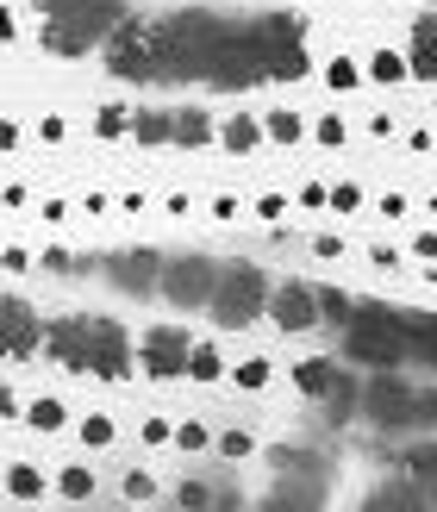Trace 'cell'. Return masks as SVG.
I'll list each match as a JSON object with an SVG mask.
<instances>
[{
	"instance_id": "49",
	"label": "cell",
	"mask_w": 437,
	"mask_h": 512,
	"mask_svg": "<svg viewBox=\"0 0 437 512\" xmlns=\"http://www.w3.org/2000/svg\"><path fill=\"white\" fill-rule=\"evenodd\" d=\"M413 256H425V263H437V232H419V238H413Z\"/></svg>"
},
{
	"instance_id": "23",
	"label": "cell",
	"mask_w": 437,
	"mask_h": 512,
	"mask_svg": "<svg viewBox=\"0 0 437 512\" xmlns=\"http://www.w3.org/2000/svg\"><path fill=\"white\" fill-rule=\"evenodd\" d=\"M400 338H406V350H419L437 363V319H400Z\"/></svg>"
},
{
	"instance_id": "36",
	"label": "cell",
	"mask_w": 437,
	"mask_h": 512,
	"mask_svg": "<svg viewBox=\"0 0 437 512\" xmlns=\"http://www.w3.org/2000/svg\"><path fill=\"white\" fill-rule=\"evenodd\" d=\"M57 488H63L69 500H88V494H94V475H88V469H63V481H57Z\"/></svg>"
},
{
	"instance_id": "25",
	"label": "cell",
	"mask_w": 437,
	"mask_h": 512,
	"mask_svg": "<svg viewBox=\"0 0 437 512\" xmlns=\"http://www.w3.org/2000/svg\"><path fill=\"white\" fill-rule=\"evenodd\" d=\"M306 69H313V63H306V50H300V44H288V50H281V57L269 63V82H300Z\"/></svg>"
},
{
	"instance_id": "28",
	"label": "cell",
	"mask_w": 437,
	"mask_h": 512,
	"mask_svg": "<svg viewBox=\"0 0 437 512\" xmlns=\"http://www.w3.org/2000/svg\"><path fill=\"white\" fill-rule=\"evenodd\" d=\"M431 500V488H375L369 494V506H425Z\"/></svg>"
},
{
	"instance_id": "30",
	"label": "cell",
	"mask_w": 437,
	"mask_h": 512,
	"mask_svg": "<svg viewBox=\"0 0 437 512\" xmlns=\"http://www.w3.org/2000/svg\"><path fill=\"white\" fill-rule=\"evenodd\" d=\"M325 82H331V88H338V94H350L356 82H363V69H356L350 57H331V63H325Z\"/></svg>"
},
{
	"instance_id": "38",
	"label": "cell",
	"mask_w": 437,
	"mask_h": 512,
	"mask_svg": "<svg viewBox=\"0 0 437 512\" xmlns=\"http://www.w3.org/2000/svg\"><path fill=\"white\" fill-rule=\"evenodd\" d=\"M281 213H288V194H263V200H256V219L281 225Z\"/></svg>"
},
{
	"instance_id": "9",
	"label": "cell",
	"mask_w": 437,
	"mask_h": 512,
	"mask_svg": "<svg viewBox=\"0 0 437 512\" xmlns=\"http://www.w3.org/2000/svg\"><path fill=\"white\" fill-rule=\"evenodd\" d=\"M82 375H100V381L132 375V338H125L113 319H88V363H82Z\"/></svg>"
},
{
	"instance_id": "50",
	"label": "cell",
	"mask_w": 437,
	"mask_h": 512,
	"mask_svg": "<svg viewBox=\"0 0 437 512\" xmlns=\"http://www.w3.org/2000/svg\"><path fill=\"white\" fill-rule=\"evenodd\" d=\"M63 132H69V125H63V119H57V113H50V119H38V138H50V144H57V138H63Z\"/></svg>"
},
{
	"instance_id": "3",
	"label": "cell",
	"mask_w": 437,
	"mask_h": 512,
	"mask_svg": "<svg viewBox=\"0 0 437 512\" xmlns=\"http://www.w3.org/2000/svg\"><path fill=\"white\" fill-rule=\"evenodd\" d=\"M44 7V44L50 50H94L113 38V25L125 19L119 0H38Z\"/></svg>"
},
{
	"instance_id": "18",
	"label": "cell",
	"mask_w": 437,
	"mask_h": 512,
	"mask_svg": "<svg viewBox=\"0 0 437 512\" xmlns=\"http://www.w3.org/2000/svg\"><path fill=\"white\" fill-rule=\"evenodd\" d=\"M182 375H188V381H200V388H213V381L225 375V356H219L213 344H194V350H188V369H182Z\"/></svg>"
},
{
	"instance_id": "42",
	"label": "cell",
	"mask_w": 437,
	"mask_h": 512,
	"mask_svg": "<svg viewBox=\"0 0 437 512\" xmlns=\"http://www.w3.org/2000/svg\"><path fill=\"white\" fill-rule=\"evenodd\" d=\"M150 494H157V481H150V475H125V500H150Z\"/></svg>"
},
{
	"instance_id": "32",
	"label": "cell",
	"mask_w": 437,
	"mask_h": 512,
	"mask_svg": "<svg viewBox=\"0 0 437 512\" xmlns=\"http://www.w3.org/2000/svg\"><path fill=\"white\" fill-rule=\"evenodd\" d=\"M94 132H100V138H125V132H132V119H125V107H100Z\"/></svg>"
},
{
	"instance_id": "21",
	"label": "cell",
	"mask_w": 437,
	"mask_h": 512,
	"mask_svg": "<svg viewBox=\"0 0 437 512\" xmlns=\"http://www.w3.org/2000/svg\"><path fill=\"white\" fill-rule=\"evenodd\" d=\"M363 75L381 82V88H394V82H406V57H400V50H375V57L363 63Z\"/></svg>"
},
{
	"instance_id": "43",
	"label": "cell",
	"mask_w": 437,
	"mask_h": 512,
	"mask_svg": "<svg viewBox=\"0 0 437 512\" xmlns=\"http://www.w3.org/2000/svg\"><path fill=\"white\" fill-rule=\"evenodd\" d=\"M238 213H244V200H238V194H219V200H213V219H225V225H231Z\"/></svg>"
},
{
	"instance_id": "22",
	"label": "cell",
	"mask_w": 437,
	"mask_h": 512,
	"mask_svg": "<svg viewBox=\"0 0 437 512\" xmlns=\"http://www.w3.org/2000/svg\"><path fill=\"white\" fill-rule=\"evenodd\" d=\"M269 375H275V369H269V356H244V363L231 369V388H244V394H263V388H269Z\"/></svg>"
},
{
	"instance_id": "37",
	"label": "cell",
	"mask_w": 437,
	"mask_h": 512,
	"mask_svg": "<svg viewBox=\"0 0 437 512\" xmlns=\"http://www.w3.org/2000/svg\"><path fill=\"white\" fill-rule=\"evenodd\" d=\"M369 263H375L381 275H394V269L406 263V250H394V244H369Z\"/></svg>"
},
{
	"instance_id": "48",
	"label": "cell",
	"mask_w": 437,
	"mask_h": 512,
	"mask_svg": "<svg viewBox=\"0 0 437 512\" xmlns=\"http://www.w3.org/2000/svg\"><path fill=\"white\" fill-rule=\"evenodd\" d=\"M381 219H406V194H381Z\"/></svg>"
},
{
	"instance_id": "13",
	"label": "cell",
	"mask_w": 437,
	"mask_h": 512,
	"mask_svg": "<svg viewBox=\"0 0 437 512\" xmlns=\"http://www.w3.org/2000/svg\"><path fill=\"white\" fill-rule=\"evenodd\" d=\"M157 275H163V256L157 250H119L113 263H107V281L119 294H150L157 288Z\"/></svg>"
},
{
	"instance_id": "10",
	"label": "cell",
	"mask_w": 437,
	"mask_h": 512,
	"mask_svg": "<svg viewBox=\"0 0 437 512\" xmlns=\"http://www.w3.org/2000/svg\"><path fill=\"white\" fill-rule=\"evenodd\" d=\"M188 350H194V338H188L182 325H157V331H144L138 363H144L150 381H175V375L188 369Z\"/></svg>"
},
{
	"instance_id": "12",
	"label": "cell",
	"mask_w": 437,
	"mask_h": 512,
	"mask_svg": "<svg viewBox=\"0 0 437 512\" xmlns=\"http://www.w3.org/2000/svg\"><path fill=\"white\" fill-rule=\"evenodd\" d=\"M44 344V325L25 300H0V356H32Z\"/></svg>"
},
{
	"instance_id": "20",
	"label": "cell",
	"mask_w": 437,
	"mask_h": 512,
	"mask_svg": "<svg viewBox=\"0 0 437 512\" xmlns=\"http://www.w3.org/2000/svg\"><path fill=\"white\" fill-rule=\"evenodd\" d=\"M213 138V119L207 113H175L169 119V144H207Z\"/></svg>"
},
{
	"instance_id": "33",
	"label": "cell",
	"mask_w": 437,
	"mask_h": 512,
	"mask_svg": "<svg viewBox=\"0 0 437 512\" xmlns=\"http://www.w3.org/2000/svg\"><path fill=\"white\" fill-rule=\"evenodd\" d=\"M169 444H182V450H207V444H213V431L200 425V419H188V425H175V438H169Z\"/></svg>"
},
{
	"instance_id": "31",
	"label": "cell",
	"mask_w": 437,
	"mask_h": 512,
	"mask_svg": "<svg viewBox=\"0 0 437 512\" xmlns=\"http://www.w3.org/2000/svg\"><path fill=\"white\" fill-rule=\"evenodd\" d=\"M25 419H32L38 431H63L69 413H63V400H32V413H25Z\"/></svg>"
},
{
	"instance_id": "5",
	"label": "cell",
	"mask_w": 437,
	"mask_h": 512,
	"mask_svg": "<svg viewBox=\"0 0 437 512\" xmlns=\"http://www.w3.org/2000/svg\"><path fill=\"white\" fill-rule=\"evenodd\" d=\"M344 350L356 356V363H375V369H400V363H406L400 313H381V306H363V313H350V325H344Z\"/></svg>"
},
{
	"instance_id": "39",
	"label": "cell",
	"mask_w": 437,
	"mask_h": 512,
	"mask_svg": "<svg viewBox=\"0 0 437 512\" xmlns=\"http://www.w3.org/2000/svg\"><path fill=\"white\" fill-rule=\"evenodd\" d=\"M313 138H319V144H344V119H338V113H325V119L313 125Z\"/></svg>"
},
{
	"instance_id": "34",
	"label": "cell",
	"mask_w": 437,
	"mask_h": 512,
	"mask_svg": "<svg viewBox=\"0 0 437 512\" xmlns=\"http://www.w3.org/2000/svg\"><path fill=\"white\" fill-rule=\"evenodd\" d=\"M325 207H338V213H356V207H363V188H356V182H338V188H325Z\"/></svg>"
},
{
	"instance_id": "44",
	"label": "cell",
	"mask_w": 437,
	"mask_h": 512,
	"mask_svg": "<svg viewBox=\"0 0 437 512\" xmlns=\"http://www.w3.org/2000/svg\"><path fill=\"white\" fill-rule=\"evenodd\" d=\"M169 438H175L169 419H144V444H169Z\"/></svg>"
},
{
	"instance_id": "2",
	"label": "cell",
	"mask_w": 437,
	"mask_h": 512,
	"mask_svg": "<svg viewBox=\"0 0 437 512\" xmlns=\"http://www.w3.org/2000/svg\"><path fill=\"white\" fill-rule=\"evenodd\" d=\"M219 13H175L163 25H150V57H157V75H207L213 44L225 38Z\"/></svg>"
},
{
	"instance_id": "8",
	"label": "cell",
	"mask_w": 437,
	"mask_h": 512,
	"mask_svg": "<svg viewBox=\"0 0 437 512\" xmlns=\"http://www.w3.org/2000/svg\"><path fill=\"white\" fill-rule=\"evenodd\" d=\"M213 281H219V263H213V256H175V263H163L157 288L182 306V313H194V306H207Z\"/></svg>"
},
{
	"instance_id": "53",
	"label": "cell",
	"mask_w": 437,
	"mask_h": 512,
	"mask_svg": "<svg viewBox=\"0 0 437 512\" xmlns=\"http://www.w3.org/2000/svg\"><path fill=\"white\" fill-rule=\"evenodd\" d=\"M13 413V388H7V381H0V419H7Z\"/></svg>"
},
{
	"instance_id": "40",
	"label": "cell",
	"mask_w": 437,
	"mask_h": 512,
	"mask_svg": "<svg viewBox=\"0 0 437 512\" xmlns=\"http://www.w3.org/2000/svg\"><path fill=\"white\" fill-rule=\"evenodd\" d=\"M219 500V488H207V481H188L182 488V506H213Z\"/></svg>"
},
{
	"instance_id": "27",
	"label": "cell",
	"mask_w": 437,
	"mask_h": 512,
	"mask_svg": "<svg viewBox=\"0 0 437 512\" xmlns=\"http://www.w3.org/2000/svg\"><path fill=\"white\" fill-rule=\"evenodd\" d=\"M300 132H306L300 113H269L263 119V138H275V144H300Z\"/></svg>"
},
{
	"instance_id": "24",
	"label": "cell",
	"mask_w": 437,
	"mask_h": 512,
	"mask_svg": "<svg viewBox=\"0 0 437 512\" xmlns=\"http://www.w3.org/2000/svg\"><path fill=\"white\" fill-rule=\"evenodd\" d=\"M313 300H319V319H331V325H350V313H356V300L338 288H313Z\"/></svg>"
},
{
	"instance_id": "14",
	"label": "cell",
	"mask_w": 437,
	"mask_h": 512,
	"mask_svg": "<svg viewBox=\"0 0 437 512\" xmlns=\"http://www.w3.org/2000/svg\"><path fill=\"white\" fill-rule=\"evenodd\" d=\"M44 344H50V356H57L69 375H82V363H88V319H57L44 331Z\"/></svg>"
},
{
	"instance_id": "52",
	"label": "cell",
	"mask_w": 437,
	"mask_h": 512,
	"mask_svg": "<svg viewBox=\"0 0 437 512\" xmlns=\"http://www.w3.org/2000/svg\"><path fill=\"white\" fill-rule=\"evenodd\" d=\"M19 144V125H7V119H0V150H13Z\"/></svg>"
},
{
	"instance_id": "45",
	"label": "cell",
	"mask_w": 437,
	"mask_h": 512,
	"mask_svg": "<svg viewBox=\"0 0 437 512\" xmlns=\"http://www.w3.org/2000/svg\"><path fill=\"white\" fill-rule=\"evenodd\" d=\"M219 450H225V456H250V450H256V444H250V438H244V431H225V438H219Z\"/></svg>"
},
{
	"instance_id": "35",
	"label": "cell",
	"mask_w": 437,
	"mask_h": 512,
	"mask_svg": "<svg viewBox=\"0 0 437 512\" xmlns=\"http://www.w3.org/2000/svg\"><path fill=\"white\" fill-rule=\"evenodd\" d=\"M82 438H88L94 450H107V444H113V419H107V413H88V419H82Z\"/></svg>"
},
{
	"instance_id": "51",
	"label": "cell",
	"mask_w": 437,
	"mask_h": 512,
	"mask_svg": "<svg viewBox=\"0 0 437 512\" xmlns=\"http://www.w3.org/2000/svg\"><path fill=\"white\" fill-rule=\"evenodd\" d=\"M300 207H325V182H306L300 188Z\"/></svg>"
},
{
	"instance_id": "29",
	"label": "cell",
	"mask_w": 437,
	"mask_h": 512,
	"mask_svg": "<svg viewBox=\"0 0 437 512\" xmlns=\"http://www.w3.org/2000/svg\"><path fill=\"white\" fill-rule=\"evenodd\" d=\"M132 138H138V144H169V119H163V113H138V119H132Z\"/></svg>"
},
{
	"instance_id": "41",
	"label": "cell",
	"mask_w": 437,
	"mask_h": 512,
	"mask_svg": "<svg viewBox=\"0 0 437 512\" xmlns=\"http://www.w3.org/2000/svg\"><path fill=\"white\" fill-rule=\"evenodd\" d=\"M38 263H44L50 275H69V269H82V263H75V256H69V250H44V256H38Z\"/></svg>"
},
{
	"instance_id": "47",
	"label": "cell",
	"mask_w": 437,
	"mask_h": 512,
	"mask_svg": "<svg viewBox=\"0 0 437 512\" xmlns=\"http://www.w3.org/2000/svg\"><path fill=\"white\" fill-rule=\"evenodd\" d=\"M369 138H394V113H369Z\"/></svg>"
},
{
	"instance_id": "26",
	"label": "cell",
	"mask_w": 437,
	"mask_h": 512,
	"mask_svg": "<svg viewBox=\"0 0 437 512\" xmlns=\"http://www.w3.org/2000/svg\"><path fill=\"white\" fill-rule=\"evenodd\" d=\"M7 494H19V500H38V494H44V475H38L32 463H13V469H7Z\"/></svg>"
},
{
	"instance_id": "11",
	"label": "cell",
	"mask_w": 437,
	"mask_h": 512,
	"mask_svg": "<svg viewBox=\"0 0 437 512\" xmlns=\"http://www.w3.org/2000/svg\"><path fill=\"white\" fill-rule=\"evenodd\" d=\"M263 313H269L281 331H313V325H319V300H313V288H306V281H281V288H269Z\"/></svg>"
},
{
	"instance_id": "7",
	"label": "cell",
	"mask_w": 437,
	"mask_h": 512,
	"mask_svg": "<svg viewBox=\"0 0 437 512\" xmlns=\"http://www.w3.org/2000/svg\"><path fill=\"white\" fill-rule=\"evenodd\" d=\"M107 69L119 75V82H157V57H150V25L138 19H119L113 38H107Z\"/></svg>"
},
{
	"instance_id": "6",
	"label": "cell",
	"mask_w": 437,
	"mask_h": 512,
	"mask_svg": "<svg viewBox=\"0 0 437 512\" xmlns=\"http://www.w3.org/2000/svg\"><path fill=\"white\" fill-rule=\"evenodd\" d=\"M356 406L375 419V425H419V388H406L400 369H381V381H369Z\"/></svg>"
},
{
	"instance_id": "17",
	"label": "cell",
	"mask_w": 437,
	"mask_h": 512,
	"mask_svg": "<svg viewBox=\"0 0 437 512\" xmlns=\"http://www.w3.org/2000/svg\"><path fill=\"white\" fill-rule=\"evenodd\" d=\"M219 144H225V150H238V157H250V150L263 144V125L244 119V113H231V119L219 125Z\"/></svg>"
},
{
	"instance_id": "16",
	"label": "cell",
	"mask_w": 437,
	"mask_h": 512,
	"mask_svg": "<svg viewBox=\"0 0 437 512\" xmlns=\"http://www.w3.org/2000/svg\"><path fill=\"white\" fill-rule=\"evenodd\" d=\"M338 375H344V369L331 363V356H306V363L294 369V388H300V394H313V400H325V394H331V381H338Z\"/></svg>"
},
{
	"instance_id": "46",
	"label": "cell",
	"mask_w": 437,
	"mask_h": 512,
	"mask_svg": "<svg viewBox=\"0 0 437 512\" xmlns=\"http://www.w3.org/2000/svg\"><path fill=\"white\" fill-rule=\"evenodd\" d=\"M313 250L325 256V263H338V256H344V238H331V232H325V238H313Z\"/></svg>"
},
{
	"instance_id": "15",
	"label": "cell",
	"mask_w": 437,
	"mask_h": 512,
	"mask_svg": "<svg viewBox=\"0 0 437 512\" xmlns=\"http://www.w3.org/2000/svg\"><path fill=\"white\" fill-rule=\"evenodd\" d=\"M406 75L413 82H437V19H419L413 50H406Z\"/></svg>"
},
{
	"instance_id": "54",
	"label": "cell",
	"mask_w": 437,
	"mask_h": 512,
	"mask_svg": "<svg viewBox=\"0 0 437 512\" xmlns=\"http://www.w3.org/2000/svg\"><path fill=\"white\" fill-rule=\"evenodd\" d=\"M0 38H13V13L7 7H0Z\"/></svg>"
},
{
	"instance_id": "4",
	"label": "cell",
	"mask_w": 437,
	"mask_h": 512,
	"mask_svg": "<svg viewBox=\"0 0 437 512\" xmlns=\"http://www.w3.org/2000/svg\"><path fill=\"white\" fill-rule=\"evenodd\" d=\"M263 300H269V275L256 269V263H231V269H219L213 294H207L219 331H244V325H256V319H263Z\"/></svg>"
},
{
	"instance_id": "19",
	"label": "cell",
	"mask_w": 437,
	"mask_h": 512,
	"mask_svg": "<svg viewBox=\"0 0 437 512\" xmlns=\"http://www.w3.org/2000/svg\"><path fill=\"white\" fill-rule=\"evenodd\" d=\"M400 463H406V475H413L419 488H431V494H437V444H413V450L400 456Z\"/></svg>"
},
{
	"instance_id": "1",
	"label": "cell",
	"mask_w": 437,
	"mask_h": 512,
	"mask_svg": "<svg viewBox=\"0 0 437 512\" xmlns=\"http://www.w3.org/2000/svg\"><path fill=\"white\" fill-rule=\"evenodd\" d=\"M288 44H300V19L294 13H269V19H250V25H225V38L213 44L207 75H200V82H213V88L269 82V63Z\"/></svg>"
}]
</instances>
